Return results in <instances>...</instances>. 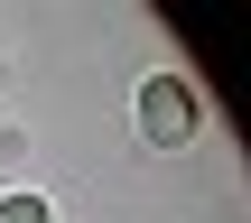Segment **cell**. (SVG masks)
Segmentation results:
<instances>
[{
	"label": "cell",
	"mask_w": 251,
	"mask_h": 223,
	"mask_svg": "<svg viewBox=\"0 0 251 223\" xmlns=\"http://www.w3.org/2000/svg\"><path fill=\"white\" fill-rule=\"evenodd\" d=\"M196 130H205L196 84H186V74H149V84H140V140H149V149H186Z\"/></svg>",
	"instance_id": "6da1fadb"
},
{
	"label": "cell",
	"mask_w": 251,
	"mask_h": 223,
	"mask_svg": "<svg viewBox=\"0 0 251 223\" xmlns=\"http://www.w3.org/2000/svg\"><path fill=\"white\" fill-rule=\"evenodd\" d=\"M0 223H56V205H47L37 186H9V196H0Z\"/></svg>",
	"instance_id": "7a4b0ae2"
}]
</instances>
